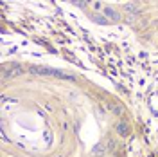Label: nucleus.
<instances>
[{"instance_id":"obj_1","label":"nucleus","mask_w":158,"mask_h":157,"mask_svg":"<svg viewBox=\"0 0 158 157\" xmlns=\"http://www.w3.org/2000/svg\"><path fill=\"white\" fill-rule=\"evenodd\" d=\"M29 72L38 74V76H58L61 80H74V76L66 74L63 71H58V69H51V67H31Z\"/></svg>"},{"instance_id":"obj_7","label":"nucleus","mask_w":158,"mask_h":157,"mask_svg":"<svg viewBox=\"0 0 158 157\" xmlns=\"http://www.w3.org/2000/svg\"><path fill=\"white\" fill-rule=\"evenodd\" d=\"M110 110L115 112V114H122V108H120L119 105H110Z\"/></svg>"},{"instance_id":"obj_2","label":"nucleus","mask_w":158,"mask_h":157,"mask_svg":"<svg viewBox=\"0 0 158 157\" xmlns=\"http://www.w3.org/2000/svg\"><path fill=\"white\" fill-rule=\"evenodd\" d=\"M25 72V69L22 67L20 63H9V65H4V69H2V74L4 78H16V76H22Z\"/></svg>"},{"instance_id":"obj_6","label":"nucleus","mask_w":158,"mask_h":157,"mask_svg":"<svg viewBox=\"0 0 158 157\" xmlns=\"http://www.w3.org/2000/svg\"><path fill=\"white\" fill-rule=\"evenodd\" d=\"M94 20L97 22V24H108V20H106L104 16H101V15H95V16H94Z\"/></svg>"},{"instance_id":"obj_4","label":"nucleus","mask_w":158,"mask_h":157,"mask_svg":"<svg viewBox=\"0 0 158 157\" xmlns=\"http://www.w3.org/2000/svg\"><path fill=\"white\" fill-rule=\"evenodd\" d=\"M104 13H106V16H110V18H113V20H120L119 13H117V11H113V9H110V7H106V9H104Z\"/></svg>"},{"instance_id":"obj_3","label":"nucleus","mask_w":158,"mask_h":157,"mask_svg":"<svg viewBox=\"0 0 158 157\" xmlns=\"http://www.w3.org/2000/svg\"><path fill=\"white\" fill-rule=\"evenodd\" d=\"M117 134H119V136H122V137H128V134H129V126H128V123H126V121H120V123L117 125Z\"/></svg>"},{"instance_id":"obj_5","label":"nucleus","mask_w":158,"mask_h":157,"mask_svg":"<svg viewBox=\"0 0 158 157\" xmlns=\"http://www.w3.org/2000/svg\"><path fill=\"white\" fill-rule=\"evenodd\" d=\"M124 9L131 11V13H137L139 11V4H124Z\"/></svg>"},{"instance_id":"obj_8","label":"nucleus","mask_w":158,"mask_h":157,"mask_svg":"<svg viewBox=\"0 0 158 157\" xmlns=\"http://www.w3.org/2000/svg\"><path fill=\"white\" fill-rule=\"evenodd\" d=\"M94 153L97 155V153H104V146L102 145H99V146H95V150H94Z\"/></svg>"}]
</instances>
